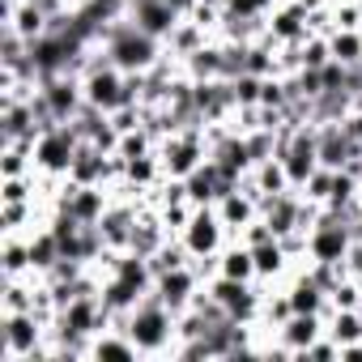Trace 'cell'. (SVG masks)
Wrapping results in <instances>:
<instances>
[{"mask_svg":"<svg viewBox=\"0 0 362 362\" xmlns=\"http://www.w3.org/2000/svg\"><path fill=\"white\" fill-rule=\"evenodd\" d=\"M115 324H124V332L136 341L141 358H170V354H175L179 324H175V311H170L153 290H149L124 320H115Z\"/></svg>","mask_w":362,"mask_h":362,"instance_id":"6da1fadb","label":"cell"},{"mask_svg":"<svg viewBox=\"0 0 362 362\" xmlns=\"http://www.w3.org/2000/svg\"><path fill=\"white\" fill-rule=\"evenodd\" d=\"M98 47L107 52V60H111L119 73H149V69L166 56V43H162V39H153V35H145L132 18H124V22L107 26Z\"/></svg>","mask_w":362,"mask_h":362,"instance_id":"7a4b0ae2","label":"cell"},{"mask_svg":"<svg viewBox=\"0 0 362 362\" xmlns=\"http://www.w3.org/2000/svg\"><path fill=\"white\" fill-rule=\"evenodd\" d=\"M158 158H162L166 179H188V175L209 158V132H205L201 124H192V128H175L170 136L158 141Z\"/></svg>","mask_w":362,"mask_h":362,"instance_id":"3957f363","label":"cell"},{"mask_svg":"<svg viewBox=\"0 0 362 362\" xmlns=\"http://www.w3.org/2000/svg\"><path fill=\"white\" fill-rule=\"evenodd\" d=\"M77 149H81V132L73 124H47L35 136V170L43 179H69Z\"/></svg>","mask_w":362,"mask_h":362,"instance_id":"277c9868","label":"cell"},{"mask_svg":"<svg viewBox=\"0 0 362 362\" xmlns=\"http://www.w3.org/2000/svg\"><path fill=\"white\" fill-rule=\"evenodd\" d=\"M230 239H235V235L226 230V222L218 218V209H214V205H197V209H192V218H188V226L179 230V243L188 247V256H192V260H214Z\"/></svg>","mask_w":362,"mask_h":362,"instance_id":"5b68a950","label":"cell"},{"mask_svg":"<svg viewBox=\"0 0 362 362\" xmlns=\"http://www.w3.org/2000/svg\"><path fill=\"white\" fill-rule=\"evenodd\" d=\"M107 324H115V315L107 311L103 294H81V298H73V303L60 307L52 332H69V337H86V341H90V337L103 332Z\"/></svg>","mask_w":362,"mask_h":362,"instance_id":"8992f818","label":"cell"},{"mask_svg":"<svg viewBox=\"0 0 362 362\" xmlns=\"http://www.w3.org/2000/svg\"><path fill=\"white\" fill-rule=\"evenodd\" d=\"M201 290H205V277H201L197 264H184V269H170V273H158V277H153V294H158L175 315L188 311Z\"/></svg>","mask_w":362,"mask_h":362,"instance_id":"52a82bcc","label":"cell"},{"mask_svg":"<svg viewBox=\"0 0 362 362\" xmlns=\"http://www.w3.org/2000/svg\"><path fill=\"white\" fill-rule=\"evenodd\" d=\"M311 35V22H307V9L298 0H277V9L264 18V39L273 47H290V43H303Z\"/></svg>","mask_w":362,"mask_h":362,"instance_id":"ba28073f","label":"cell"},{"mask_svg":"<svg viewBox=\"0 0 362 362\" xmlns=\"http://www.w3.org/2000/svg\"><path fill=\"white\" fill-rule=\"evenodd\" d=\"M184 188H188V201L192 205H218L230 188H239V184H230V179L222 175V166L214 162V158H205L188 179H184Z\"/></svg>","mask_w":362,"mask_h":362,"instance_id":"9c48e42d","label":"cell"},{"mask_svg":"<svg viewBox=\"0 0 362 362\" xmlns=\"http://www.w3.org/2000/svg\"><path fill=\"white\" fill-rule=\"evenodd\" d=\"M354 158H362V145L345 132V124H320V166L328 170H345Z\"/></svg>","mask_w":362,"mask_h":362,"instance_id":"30bf717a","label":"cell"},{"mask_svg":"<svg viewBox=\"0 0 362 362\" xmlns=\"http://www.w3.org/2000/svg\"><path fill=\"white\" fill-rule=\"evenodd\" d=\"M179 69H184L192 81H218V77H230V60H226V43L214 35L205 47H197L192 56L179 60Z\"/></svg>","mask_w":362,"mask_h":362,"instance_id":"8fae6325","label":"cell"},{"mask_svg":"<svg viewBox=\"0 0 362 362\" xmlns=\"http://www.w3.org/2000/svg\"><path fill=\"white\" fill-rule=\"evenodd\" d=\"M252 256H256V281H260V286H281V281L303 264V260H294V256L286 252L281 239H269V243L252 247Z\"/></svg>","mask_w":362,"mask_h":362,"instance_id":"7c38bea8","label":"cell"},{"mask_svg":"<svg viewBox=\"0 0 362 362\" xmlns=\"http://www.w3.org/2000/svg\"><path fill=\"white\" fill-rule=\"evenodd\" d=\"M136 362L141 358V349H136V341L124 332V324H107L103 332H94L90 337V362Z\"/></svg>","mask_w":362,"mask_h":362,"instance_id":"4fadbf2b","label":"cell"},{"mask_svg":"<svg viewBox=\"0 0 362 362\" xmlns=\"http://www.w3.org/2000/svg\"><path fill=\"white\" fill-rule=\"evenodd\" d=\"M145 35H153V39H170L175 35V26L179 22H184V13H175L170 5H166V0H141V5H132V13H128Z\"/></svg>","mask_w":362,"mask_h":362,"instance_id":"5bb4252c","label":"cell"},{"mask_svg":"<svg viewBox=\"0 0 362 362\" xmlns=\"http://www.w3.org/2000/svg\"><path fill=\"white\" fill-rule=\"evenodd\" d=\"M26 243H30V269H35V277H43V273H52L56 264H60V239H56V230L43 222V226H35L30 235H26Z\"/></svg>","mask_w":362,"mask_h":362,"instance_id":"9a60e30c","label":"cell"},{"mask_svg":"<svg viewBox=\"0 0 362 362\" xmlns=\"http://www.w3.org/2000/svg\"><path fill=\"white\" fill-rule=\"evenodd\" d=\"M218 273L222 277H235V281H256V256L243 239H230L222 252H218Z\"/></svg>","mask_w":362,"mask_h":362,"instance_id":"2e32d148","label":"cell"},{"mask_svg":"<svg viewBox=\"0 0 362 362\" xmlns=\"http://www.w3.org/2000/svg\"><path fill=\"white\" fill-rule=\"evenodd\" d=\"M247 184L256 188V197H277V192H290V175H286V162L281 158H269V162H256Z\"/></svg>","mask_w":362,"mask_h":362,"instance_id":"e0dca14e","label":"cell"},{"mask_svg":"<svg viewBox=\"0 0 362 362\" xmlns=\"http://www.w3.org/2000/svg\"><path fill=\"white\" fill-rule=\"evenodd\" d=\"M26 273H35L26 235H0V277H26Z\"/></svg>","mask_w":362,"mask_h":362,"instance_id":"ac0fdd59","label":"cell"},{"mask_svg":"<svg viewBox=\"0 0 362 362\" xmlns=\"http://www.w3.org/2000/svg\"><path fill=\"white\" fill-rule=\"evenodd\" d=\"M324 320H328V337L337 345L362 341V307H328Z\"/></svg>","mask_w":362,"mask_h":362,"instance_id":"d6986e66","label":"cell"},{"mask_svg":"<svg viewBox=\"0 0 362 362\" xmlns=\"http://www.w3.org/2000/svg\"><path fill=\"white\" fill-rule=\"evenodd\" d=\"M209 39H214V35H209L205 26H197L192 18H184V22H179V26H175V35L166 39V52H170L175 60H184V56H192L197 47H205Z\"/></svg>","mask_w":362,"mask_h":362,"instance_id":"ffe728a7","label":"cell"},{"mask_svg":"<svg viewBox=\"0 0 362 362\" xmlns=\"http://www.w3.org/2000/svg\"><path fill=\"white\" fill-rule=\"evenodd\" d=\"M328 47H332V60H341V64H358V60H362V30L332 26V30H328Z\"/></svg>","mask_w":362,"mask_h":362,"instance_id":"44dd1931","label":"cell"},{"mask_svg":"<svg viewBox=\"0 0 362 362\" xmlns=\"http://www.w3.org/2000/svg\"><path fill=\"white\" fill-rule=\"evenodd\" d=\"M332 60V47H328V35H307L298 43V69H324Z\"/></svg>","mask_w":362,"mask_h":362,"instance_id":"7402d4cb","label":"cell"},{"mask_svg":"<svg viewBox=\"0 0 362 362\" xmlns=\"http://www.w3.org/2000/svg\"><path fill=\"white\" fill-rule=\"evenodd\" d=\"M260 86H264V77H252V73H239V77H230L235 107H260Z\"/></svg>","mask_w":362,"mask_h":362,"instance_id":"603a6c76","label":"cell"},{"mask_svg":"<svg viewBox=\"0 0 362 362\" xmlns=\"http://www.w3.org/2000/svg\"><path fill=\"white\" fill-rule=\"evenodd\" d=\"M303 358H320V362H341V345H337V341H332V337L324 332L320 341H311V345L303 349Z\"/></svg>","mask_w":362,"mask_h":362,"instance_id":"cb8c5ba5","label":"cell"},{"mask_svg":"<svg viewBox=\"0 0 362 362\" xmlns=\"http://www.w3.org/2000/svg\"><path fill=\"white\" fill-rule=\"evenodd\" d=\"M358 69H362V60H358Z\"/></svg>","mask_w":362,"mask_h":362,"instance_id":"d4e9b609","label":"cell"}]
</instances>
